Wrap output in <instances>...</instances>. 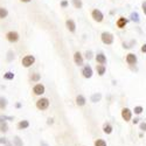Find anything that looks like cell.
<instances>
[{
    "mask_svg": "<svg viewBox=\"0 0 146 146\" xmlns=\"http://www.w3.org/2000/svg\"><path fill=\"white\" fill-rule=\"evenodd\" d=\"M140 50H141V53H146V43H144V44L141 46Z\"/></svg>",
    "mask_w": 146,
    "mask_h": 146,
    "instance_id": "38",
    "label": "cell"
},
{
    "mask_svg": "<svg viewBox=\"0 0 146 146\" xmlns=\"http://www.w3.org/2000/svg\"><path fill=\"white\" fill-rule=\"evenodd\" d=\"M5 146H13V144H12V141H11V140H8V143H7Z\"/></svg>",
    "mask_w": 146,
    "mask_h": 146,
    "instance_id": "41",
    "label": "cell"
},
{
    "mask_svg": "<svg viewBox=\"0 0 146 146\" xmlns=\"http://www.w3.org/2000/svg\"><path fill=\"white\" fill-rule=\"evenodd\" d=\"M8 140H9V139H7L6 137H0V144L4 145V146H5V145L8 143Z\"/></svg>",
    "mask_w": 146,
    "mask_h": 146,
    "instance_id": "31",
    "label": "cell"
},
{
    "mask_svg": "<svg viewBox=\"0 0 146 146\" xmlns=\"http://www.w3.org/2000/svg\"><path fill=\"white\" fill-rule=\"evenodd\" d=\"M143 112H144V108H143L141 105H137V106H135V108H133V110H132V113H135V115H137V116L141 115Z\"/></svg>",
    "mask_w": 146,
    "mask_h": 146,
    "instance_id": "23",
    "label": "cell"
},
{
    "mask_svg": "<svg viewBox=\"0 0 146 146\" xmlns=\"http://www.w3.org/2000/svg\"><path fill=\"white\" fill-rule=\"evenodd\" d=\"M125 61L129 63V64H136L137 63V61H138V58H137V55L136 54H133V53H129L127 55H126V57H125Z\"/></svg>",
    "mask_w": 146,
    "mask_h": 146,
    "instance_id": "12",
    "label": "cell"
},
{
    "mask_svg": "<svg viewBox=\"0 0 146 146\" xmlns=\"http://www.w3.org/2000/svg\"><path fill=\"white\" fill-rule=\"evenodd\" d=\"M29 121L27 120V119H23V120H20L19 123L17 124V129L18 130H20V131H22V130H27L28 127H29Z\"/></svg>",
    "mask_w": 146,
    "mask_h": 146,
    "instance_id": "14",
    "label": "cell"
},
{
    "mask_svg": "<svg viewBox=\"0 0 146 146\" xmlns=\"http://www.w3.org/2000/svg\"><path fill=\"white\" fill-rule=\"evenodd\" d=\"M102 130H103V132L105 133V135H111V133L113 132V126H112V124L110 123V121H105V123L103 124Z\"/></svg>",
    "mask_w": 146,
    "mask_h": 146,
    "instance_id": "10",
    "label": "cell"
},
{
    "mask_svg": "<svg viewBox=\"0 0 146 146\" xmlns=\"http://www.w3.org/2000/svg\"><path fill=\"white\" fill-rule=\"evenodd\" d=\"M66 27H67V29L69 32L74 33L76 31V23H75V21L72 20V19H67L66 20Z\"/></svg>",
    "mask_w": 146,
    "mask_h": 146,
    "instance_id": "11",
    "label": "cell"
},
{
    "mask_svg": "<svg viewBox=\"0 0 146 146\" xmlns=\"http://www.w3.org/2000/svg\"><path fill=\"white\" fill-rule=\"evenodd\" d=\"M91 18H92L96 22H102L103 19H104V15H103V13H102V11L95 8V9H92V12H91Z\"/></svg>",
    "mask_w": 146,
    "mask_h": 146,
    "instance_id": "7",
    "label": "cell"
},
{
    "mask_svg": "<svg viewBox=\"0 0 146 146\" xmlns=\"http://www.w3.org/2000/svg\"><path fill=\"white\" fill-rule=\"evenodd\" d=\"M9 130V126H8V123L7 121H1L0 123V133H3V135H6Z\"/></svg>",
    "mask_w": 146,
    "mask_h": 146,
    "instance_id": "17",
    "label": "cell"
},
{
    "mask_svg": "<svg viewBox=\"0 0 146 146\" xmlns=\"http://www.w3.org/2000/svg\"><path fill=\"white\" fill-rule=\"evenodd\" d=\"M131 121H132V124H133V125H137V124L140 123V118H139V117H135V118H132Z\"/></svg>",
    "mask_w": 146,
    "mask_h": 146,
    "instance_id": "32",
    "label": "cell"
},
{
    "mask_svg": "<svg viewBox=\"0 0 146 146\" xmlns=\"http://www.w3.org/2000/svg\"><path fill=\"white\" fill-rule=\"evenodd\" d=\"M14 117L12 116H4V115H0V123L1 121H7V120H13Z\"/></svg>",
    "mask_w": 146,
    "mask_h": 146,
    "instance_id": "29",
    "label": "cell"
},
{
    "mask_svg": "<svg viewBox=\"0 0 146 146\" xmlns=\"http://www.w3.org/2000/svg\"><path fill=\"white\" fill-rule=\"evenodd\" d=\"M94 146H108V143L106 140L102 139V138H98L94 141Z\"/></svg>",
    "mask_w": 146,
    "mask_h": 146,
    "instance_id": "24",
    "label": "cell"
},
{
    "mask_svg": "<svg viewBox=\"0 0 146 146\" xmlns=\"http://www.w3.org/2000/svg\"><path fill=\"white\" fill-rule=\"evenodd\" d=\"M139 130L141 132H146V120H143L139 123Z\"/></svg>",
    "mask_w": 146,
    "mask_h": 146,
    "instance_id": "30",
    "label": "cell"
},
{
    "mask_svg": "<svg viewBox=\"0 0 146 146\" xmlns=\"http://www.w3.org/2000/svg\"><path fill=\"white\" fill-rule=\"evenodd\" d=\"M20 1H21V3H31L32 0H20Z\"/></svg>",
    "mask_w": 146,
    "mask_h": 146,
    "instance_id": "42",
    "label": "cell"
},
{
    "mask_svg": "<svg viewBox=\"0 0 146 146\" xmlns=\"http://www.w3.org/2000/svg\"><path fill=\"white\" fill-rule=\"evenodd\" d=\"M74 62H75V64L78 66V67H82V66H83L84 58H83V56H82V54H81L80 52H75V54H74Z\"/></svg>",
    "mask_w": 146,
    "mask_h": 146,
    "instance_id": "9",
    "label": "cell"
},
{
    "mask_svg": "<svg viewBox=\"0 0 146 146\" xmlns=\"http://www.w3.org/2000/svg\"><path fill=\"white\" fill-rule=\"evenodd\" d=\"M86 58L87 60H91L92 58V52L91 50H87L86 52Z\"/></svg>",
    "mask_w": 146,
    "mask_h": 146,
    "instance_id": "33",
    "label": "cell"
},
{
    "mask_svg": "<svg viewBox=\"0 0 146 146\" xmlns=\"http://www.w3.org/2000/svg\"><path fill=\"white\" fill-rule=\"evenodd\" d=\"M44 92H46V87L42 83H36L33 87V94L35 96H42Z\"/></svg>",
    "mask_w": 146,
    "mask_h": 146,
    "instance_id": "6",
    "label": "cell"
},
{
    "mask_svg": "<svg viewBox=\"0 0 146 146\" xmlns=\"http://www.w3.org/2000/svg\"><path fill=\"white\" fill-rule=\"evenodd\" d=\"M35 105L40 111H46V110H48V108L50 106V101L48 100L47 97H40V98L36 101Z\"/></svg>",
    "mask_w": 146,
    "mask_h": 146,
    "instance_id": "1",
    "label": "cell"
},
{
    "mask_svg": "<svg viewBox=\"0 0 146 146\" xmlns=\"http://www.w3.org/2000/svg\"><path fill=\"white\" fill-rule=\"evenodd\" d=\"M132 110L129 108H123L121 109V111H120V116L121 118H123V120L125 121V123H129V121L132 120Z\"/></svg>",
    "mask_w": 146,
    "mask_h": 146,
    "instance_id": "3",
    "label": "cell"
},
{
    "mask_svg": "<svg viewBox=\"0 0 146 146\" xmlns=\"http://www.w3.org/2000/svg\"><path fill=\"white\" fill-rule=\"evenodd\" d=\"M82 75H83L84 78H91L92 75H94V70H92V68H91L89 64L84 66L83 69H82Z\"/></svg>",
    "mask_w": 146,
    "mask_h": 146,
    "instance_id": "8",
    "label": "cell"
},
{
    "mask_svg": "<svg viewBox=\"0 0 146 146\" xmlns=\"http://www.w3.org/2000/svg\"><path fill=\"white\" fill-rule=\"evenodd\" d=\"M12 144H13V146H23V141L19 136H14L13 140H12Z\"/></svg>",
    "mask_w": 146,
    "mask_h": 146,
    "instance_id": "21",
    "label": "cell"
},
{
    "mask_svg": "<svg viewBox=\"0 0 146 146\" xmlns=\"http://www.w3.org/2000/svg\"><path fill=\"white\" fill-rule=\"evenodd\" d=\"M7 105H8L7 98L4 96H0V110H5V109L7 108Z\"/></svg>",
    "mask_w": 146,
    "mask_h": 146,
    "instance_id": "19",
    "label": "cell"
},
{
    "mask_svg": "<svg viewBox=\"0 0 146 146\" xmlns=\"http://www.w3.org/2000/svg\"><path fill=\"white\" fill-rule=\"evenodd\" d=\"M101 100H102V95L100 92H96V94L91 95V97H90V101L92 103H98Z\"/></svg>",
    "mask_w": 146,
    "mask_h": 146,
    "instance_id": "20",
    "label": "cell"
},
{
    "mask_svg": "<svg viewBox=\"0 0 146 146\" xmlns=\"http://www.w3.org/2000/svg\"><path fill=\"white\" fill-rule=\"evenodd\" d=\"M14 77H15V75L13 71H7L4 74V80H6V81H13Z\"/></svg>",
    "mask_w": 146,
    "mask_h": 146,
    "instance_id": "22",
    "label": "cell"
},
{
    "mask_svg": "<svg viewBox=\"0 0 146 146\" xmlns=\"http://www.w3.org/2000/svg\"><path fill=\"white\" fill-rule=\"evenodd\" d=\"M47 124H48V125H53V124H54V118H50V117L48 118V119H47Z\"/></svg>",
    "mask_w": 146,
    "mask_h": 146,
    "instance_id": "37",
    "label": "cell"
},
{
    "mask_svg": "<svg viewBox=\"0 0 146 146\" xmlns=\"http://www.w3.org/2000/svg\"><path fill=\"white\" fill-rule=\"evenodd\" d=\"M8 17V11L5 7H0V19H5Z\"/></svg>",
    "mask_w": 146,
    "mask_h": 146,
    "instance_id": "26",
    "label": "cell"
},
{
    "mask_svg": "<svg viewBox=\"0 0 146 146\" xmlns=\"http://www.w3.org/2000/svg\"><path fill=\"white\" fill-rule=\"evenodd\" d=\"M96 71L100 76H103L105 74V71H106V67L103 66V64H97L96 66Z\"/></svg>",
    "mask_w": 146,
    "mask_h": 146,
    "instance_id": "18",
    "label": "cell"
},
{
    "mask_svg": "<svg viewBox=\"0 0 146 146\" xmlns=\"http://www.w3.org/2000/svg\"><path fill=\"white\" fill-rule=\"evenodd\" d=\"M127 22H129V19H126V18H124V17H120V18L117 20V22H116V26H117L119 29H123V28H125V26L127 25Z\"/></svg>",
    "mask_w": 146,
    "mask_h": 146,
    "instance_id": "13",
    "label": "cell"
},
{
    "mask_svg": "<svg viewBox=\"0 0 146 146\" xmlns=\"http://www.w3.org/2000/svg\"><path fill=\"white\" fill-rule=\"evenodd\" d=\"M60 5H61V7H62V8H66V7H68L69 3H68V0H62Z\"/></svg>",
    "mask_w": 146,
    "mask_h": 146,
    "instance_id": "34",
    "label": "cell"
},
{
    "mask_svg": "<svg viewBox=\"0 0 146 146\" xmlns=\"http://www.w3.org/2000/svg\"><path fill=\"white\" fill-rule=\"evenodd\" d=\"M130 18H131V20H132L133 22H136V23H138V22L140 21V19H139V14L137 13V12H132V13L130 14Z\"/></svg>",
    "mask_w": 146,
    "mask_h": 146,
    "instance_id": "25",
    "label": "cell"
},
{
    "mask_svg": "<svg viewBox=\"0 0 146 146\" xmlns=\"http://www.w3.org/2000/svg\"><path fill=\"white\" fill-rule=\"evenodd\" d=\"M141 9H143V12H144V14L146 15V0L141 3Z\"/></svg>",
    "mask_w": 146,
    "mask_h": 146,
    "instance_id": "35",
    "label": "cell"
},
{
    "mask_svg": "<svg viewBox=\"0 0 146 146\" xmlns=\"http://www.w3.org/2000/svg\"><path fill=\"white\" fill-rule=\"evenodd\" d=\"M34 63H35V57L33 55H26L21 60V64H22V67H25V68H29Z\"/></svg>",
    "mask_w": 146,
    "mask_h": 146,
    "instance_id": "4",
    "label": "cell"
},
{
    "mask_svg": "<svg viewBox=\"0 0 146 146\" xmlns=\"http://www.w3.org/2000/svg\"><path fill=\"white\" fill-rule=\"evenodd\" d=\"M143 136H144V133H143V132H140V133H139V137H140V138H143Z\"/></svg>",
    "mask_w": 146,
    "mask_h": 146,
    "instance_id": "43",
    "label": "cell"
},
{
    "mask_svg": "<svg viewBox=\"0 0 146 146\" xmlns=\"http://www.w3.org/2000/svg\"><path fill=\"white\" fill-rule=\"evenodd\" d=\"M40 146H49V145H48L46 141H43V140H41L40 141Z\"/></svg>",
    "mask_w": 146,
    "mask_h": 146,
    "instance_id": "39",
    "label": "cell"
},
{
    "mask_svg": "<svg viewBox=\"0 0 146 146\" xmlns=\"http://www.w3.org/2000/svg\"><path fill=\"white\" fill-rule=\"evenodd\" d=\"M21 106H22V104H21V103H19V102H18V103H15V108H17V109H20Z\"/></svg>",
    "mask_w": 146,
    "mask_h": 146,
    "instance_id": "40",
    "label": "cell"
},
{
    "mask_svg": "<svg viewBox=\"0 0 146 146\" xmlns=\"http://www.w3.org/2000/svg\"><path fill=\"white\" fill-rule=\"evenodd\" d=\"M75 102H76V105L77 106H84V105L87 104V98L83 95H77Z\"/></svg>",
    "mask_w": 146,
    "mask_h": 146,
    "instance_id": "15",
    "label": "cell"
},
{
    "mask_svg": "<svg viewBox=\"0 0 146 146\" xmlns=\"http://www.w3.org/2000/svg\"><path fill=\"white\" fill-rule=\"evenodd\" d=\"M96 62L98 63V64H103V66H105V63H106V56L103 54V53H98L96 55Z\"/></svg>",
    "mask_w": 146,
    "mask_h": 146,
    "instance_id": "16",
    "label": "cell"
},
{
    "mask_svg": "<svg viewBox=\"0 0 146 146\" xmlns=\"http://www.w3.org/2000/svg\"><path fill=\"white\" fill-rule=\"evenodd\" d=\"M31 80H32V82L38 83L41 80V75L39 74V72H34V74H32V76H31Z\"/></svg>",
    "mask_w": 146,
    "mask_h": 146,
    "instance_id": "27",
    "label": "cell"
},
{
    "mask_svg": "<svg viewBox=\"0 0 146 146\" xmlns=\"http://www.w3.org/2000/svg\"><path fill=\"white\" fill-rule=\"evenodd\" d=\"M12 58H14V53L13 52H8V57H7V60L8 61H12Z\"/></svg>",
    "mask_w": 146,
    "mask_h": 146,
    "instance_id": "36",
    "label": "cell"
},
{
    "mask_svg": "<svg viewBox=\"0 0 146 146\" xmlns=\"http://www.w3.org/2000/svg\"><path fill=\"white\" fill-rule=\"evenodd\" d=\"M6 39H7L11 43H15V42L19 41L20 35H19V33L15 32V31H9V32L6 34Z\"/></svg>",
    "mask_w": 146,
    "mask_h": 146,
    "instance_id": "5",
    "label": "cell"
},
{
    "mask_svg": "<svg viewBox=\"0 0 146 146\" xmlns=\"http://www.w3.org/2000/svg\"><path fill=\"white\" fill-rule=\"evenodd\" d=\"M101 40H102V42H103L104 44L110 46V44H112L113 41H115V36H113V34L110 33V32H103V33L101 34Z\"/></svg>",
    "mask_w": 146,
    "mask_h": 146,
    "instance_id": "2",
    "label": "cell"
},
{
    "mask_svg": "<svg viewBox=\"0 0 146 146\" xmlns=\"http://www.w3.org/2000/svg\"><path fill=\"white\" fill-rule=\"evenodd\" d=\"M71 1H72V5H74V7L77 8V9H81L83 7L82 0H71Z\"/></svg>",
    "mask_w": 146,
    "mask_h": 146,
    "instance_id": "28",
    "label": "cell"
}]
</instances>
